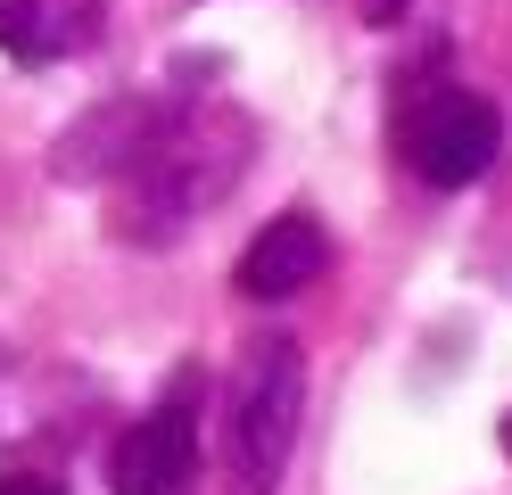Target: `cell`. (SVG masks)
<instances>
[{"label":"cell","instance_id":"cell-8","mask_svg":"<svg viewBox=\"0 0 512 495\" xmlns=\"http://www.w3.org/2000/svg\"><path fill=\"white\" fill-rule=\"evenodd\" d=\"M0 495H67V487L42 479V471H0Z\"/></svg>","mask_w":512,"mask_h":495},{"label":"cell","instance_id":"cell-5","mask_svg":"<svg viewBox=\"0 0 512 495\" xmlns=\"http://www.w3.org/2000/svg\"><path fill=\"white\" fill-rule=\"evenodd\" d=\"M174 99H149V91H124V99H100L91 116H75L50 149V174L58 182H116L157 132H166Z\"/></svg>","mask_w":512,"mask_h":495},{"label":"cell","instance_id":"cell-1","mask_svg":"<svg viewBox=\"0 0 512 495\" xmlns=\"http://www.w3.org/2000/svg\"><path fill=\"white\" fill-rule=\"evenodd\" d=\"M248 149H256V124L240 108H174L166 132L116 174V240L166 248L182 223H199L240 182Z\"/></svg>","mask_w":512,"mask_h":495},{"label":"cell","instance_id":"cell-2","mask_svg":"<svg viewBox=\"0 0 512 495\" xmlns=\"http://www.w3.org/2000/svg\"><path fill=\"white\" fill-rule=\"evenodd\" d=\"M232 462L248 487H273L281 462H290L298 446V413H306V355L298 339H281V330H265V339H248L240 363H232Z\"/></svg>","mask_w":512,"mask_h":495},{"label":"cell","instance_id":"cell-6","mask_svg":"<svg viewBox=\"0 0 512 495\" xmlns=\"http://www.w3.org/2000/svg\"><path fill=\"white\" fill-rule=\"evenodd\" d=\"M323 264H331V231L314 223L306 207H290V215H273V223L240 248L232 289H240V297H256V306H281V297L314 289V273H323Z\"/></svg>","mask_w":512,"mask_h":495},{"label":"cell","instance_id":"cell-4","mask_svg":"<svg viewBox=\"0 0 512 495\" xmlns=\"http://www.w3.org/2000/svg\"><path fill=\"white\" fill-rule=\"evenodd\" d=\"M199 405H207V372L174 363L157 405L116 438V495H190L199 479Z\"/></svg>","mask_w":512,"mask_h":495},{"label":"cell","instance_id":"cell-9","mask_svg":"<svg viewBox=\"0 0 512 495\" xmlns=\"http://www.w3.org/2000/svg\"><path fill=\"white\" fill-rule=\"evenodd\" d=\"M504 454H512V413H504Z\"/></svg>","mask_w":512,"mask_h":495},{"label":"cell","instance_id":"cell-3","mask_svg":"<svg viewBox=\"0 0 512 495\" xmlns=\"http://www.w3.org/2000/svg\"><path fill=\"white\" fill-rule=\"evenodd\" d=\"M397 149L430 190H471L504 157V116H496V99H479L463 83H430V91L405 99Z\"/></svg>","mask_w":512,"mask_h":495},{"label":"cell","instance_id":"cell-7","mask_svg":"<svg viewBox=\"0 0 512 495\" xmlns=\"http://www.w3.org/2000/svg\"><path fill=\"white\" fill-rule=\"evenodd\" d=\"M0 50H9V58H25V66H50L58 50H67V33L50 25V9H42V0H0Z\"/></svg>","mask_w":512,"mask_h":495}]
</instances>
